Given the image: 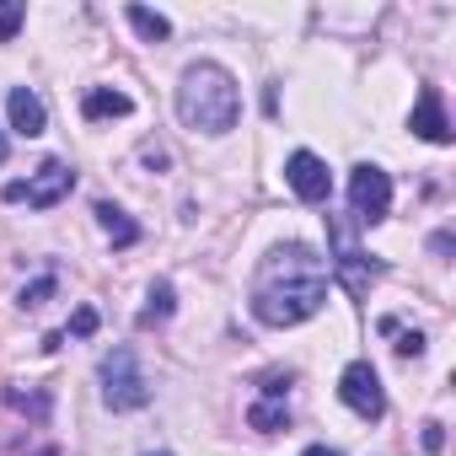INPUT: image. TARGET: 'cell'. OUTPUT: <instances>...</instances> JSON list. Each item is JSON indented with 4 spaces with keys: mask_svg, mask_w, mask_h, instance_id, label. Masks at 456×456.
I'll return each mask as SVG.
<instances>
[{
    "mask_svg": "<svg viewBox=\"0 0 456 456\" xmlns=\"http://www.w3.org/2000/svg\"><path fill=\"white\" fill-rule=\"evenodd\" d=\"M102 403L113 413H129V408H145L151 403V381L140 376V365H134L129 349H113L102 360Z\"/></svg>",
    "mask_w": 456,
    "mask_h": 456,
    "instance_id": "4",
    "label": "cell"
},
{
    "mask_svg": "<svg viewBox=\"0 0 456 456\" xmlns=\"http://www.w3.org/2000/svg\"><path fill=\"white\" fill-rule=\"evenodd\" d=\"M328 242H333V274L344 280V290L349 296H365L387 269H381V258H370L360 242H354V225H349V215H328Z\"/></svg>",
    "mask_w": 456,
    "mask_h": 456,
    "instance_id": "3",
    "label": "cell"
},
{
    "mask_svg": "<svg viewBox=\"0 0 456 456\" xmlns=\"http://www.w3.org/2000/svg\"><path fill=\"white\" fill-rule=\"evenodd\" d=\"M6 113H12V129H17V134H28V140H38V134L49 129V113H44V102H38V92H33V86H12Z\"/></svg>",
    "mask_w": 456,
    "mask_h": 456,
    "instance_id": "10",
    "label": "cell"
},
{
    "mask_svg": "<svg viewBox=\"0 0 456 456\" xmlns=\"http://www.w3.org/2000/svg\"><path fill=\"white\" fill-rule=\"evenodd\" d=\"M338 397H344L360 419H381V413H387V392H381V376L370 370V360L344 365V376H338Z\"/></svg>",
    "mask_w": 456,
    "mask_h": 456,
    "instance_id": "7",
    "label": "cell"
},
{
    "mask_svg": "<svg viewBox=\"0 0 456 456\" xmlns=\"http://www.w3.org/2000/svg\"><path fill=\"white\" fill-rule=\"evenodd\" d=\"M237 113H242L237 81L225 76L220 65H188V70H183L177 118H183L193 134H225V129H237Z\"/></svg>",
    "mask_w": 456,
    "mask_h": 456,
    "instance_id": "2",
    "label": "cell"
},
{
    "mask_svg": "<svg viewBox=\"0 0 456 456\" xmlns=\"http://www.w3.org/2000/svg\"><path fill=\"white\" fill-rule=\"evenodd\" d=\"M301 456H344V451H333V445H312V451H301Z\"/></svg>",
    "mask_w": 456,
    "mask_h": 456,
    "instance_id": "23",
    "label": "cell"
},
{
    "mask_svg": "<svg viewBox=\"0 0 456 456\" xmlns=\"http://www.w3.org/2000/svg\"><path fill=\"white\" fill-rule=\"evenodd\" d=\"M349 204H354V220L360 225H376V220H387L392 215V177L381 172V167H354L349 172Z\"/></svg>",
    "mask_w": 456,
    "mask_h": 456,
    "instance_id": "5",
    "label": "cell"
},
{
    "mask_svg": "<svg viewBox=\"0 0 456 456\" xmlns=\"http://www.w3.org/2000/svg\"><path fill=\"white\" fill-rule=\"evenodd\" d=\"M6 151H12V145H6V134H0V161H6Z\"/></svg>",
    "mask_w": 456,
    "mask_h": 456,
    "instance_id": "24",
    "label": "cell"
},
{
    "mask_svg": "<svg viewBox=\"0 0 456 456\" xmlns=\"http://www.w3.org/2000/svg\"><path fill=\"white\" fill-rule=\"evenodd\" d=\"M97 220H102V232L113 237V248H134V242H140V225H134L118 204H97Z\"/></svg>",
    "mask_w": 456,
    "mask_h": 456,
    "instance_id": "11",
    "label": "cell"
},
{
    "mask_svg": "<svg viewBox=\"0 0 456 456\" xmlns=\"http://www.w3.org/2000/svg\"><path fill=\"white\" fill-rule=\"evenodd\" d=\"M440 445H445V429L429 419V424H424V451H440Z\"/></svg>",
    "mask_w": 456,
    "mask_h": 456,
    "instance_id": "22",
    "label": "cell"
},
{
    "mask_svg": "<svg viewBox=\"0 0 456 456\" xmlns=\"http://www.w3.org/2000/svg\"><path fill=\"white\" fill-rule=\"evenodd\" d=\"M397 354H403V360H408V354H424V333H403V338H397Z\"/></svg>",
    "mask_w": 456,
    "mask_h": 456,
    "instance_id": "21",
    "label": "cell"
},
{
    "mask_svg": "<svg viewBox=\"0 0 456 456\" xmlns=\"http://www.w3.org/2000/svg\"><path fill=\"white\" fill-rule=\"evenodd\" d=\"M172 306H177V290H172L167 280H156V285H151V306L140 312V328H156V322H167V317H172Z\"/></svg>",
    "mask_w": 456,
    "mask_h": 456,
    "instance_id": "14",
    "label": "cell"
},
{
    "mask_svg": "<svg viewBox=\"0 0 456 456\" xmlns=\"http://www.w3.org/2000/svg\"><path fill=\"white\" fill-rule=\"evenodd\" d=\"M134 102L124 97V92H108V86H97V92H86V118H124Z\"/></svg>",
    "mask_w": 456,
    "mask_h": 456,
    "instance_id": "13",
    "label": "cell"
},
{
    "mask_svg": "<svg viewBox=\"0 0 456 456\" xmlns=\"http://www.w3.org/2000/svg\"><path fill=\"white\" fill-rule=\"evenodd\" d=\"M322 301H328V274H322L317 253L301 242L274 248L258 285H253V317L269 328H296V322L317 317Z\"/></svg>",
    "mask_w": 456,
    "mask_h": 456,
    "instance_id": "1",
    "label": "cell"
},
{
    "mask_svg": "<svg viewBox=\"0 0 456 456\" xmlns=\"http://www.w3.org/2000/svg\"><path fill=\"white\" fill-rule=\"evenodd\" d=\"M248 424H253L258 435H280V429L290 424V408H285V403H269V397H264V403H258V408L248 413Z\"/></svg>",
    "mask_w": 456,
    "mask_h": 456,
    "instance_id": "15",
    "label": "cell"
},
{
    "mask_svg": "<svg viewBox=\"0 0 456 456\" xmlns=\"http://www.w3.org/2000/svg\"><path fill=\"white\" fill-rule=\"evenodd\" d=\"M124 17L140 28V38H145V44H167V38H172V22H167L161 12H151V6H129Z\"/></svg>",
    "mask_w": 456,
    "mask_h": 456,
    "instance_id": "12",
    "label": "cell"
},
{
    "mask_svg": "<svg viewBox=\"0 0 456 456\" xmlns=\"http://www.w3.org/2000/svg\"><path fill=\"white\" fill-rule=\"evenodd\" d=\"M413 134L419 140H429V145H451L456 140V129H451V118H445V108H440V92L435 86H424L419 92V108H413Z\"/></svg>",
    "mask_w": 456,
    "mask_h": 456,
    "instance_id": "9",
    "label": "cell"
},
{
    "mask_svg": "<svg viewBox=\"0 0 456 456\" xmlns=\"http://www.w3.org/2000/svg\"><path fill=\"white\" fill-rule=\"evenodd\" d=\"M70 333H76V338H86V333H97V312H92V306H81V312L70 317Z\"/></svg>",
    "mask_w": 456,
    "mask_h": 456,
    "instance_id": "20",
    "label": "cell"
},
{
    "mask_svg": "<svg viewBox=\"0 0 456 456\" xmlns=\"http://www.w3.org/2000/svg\"><path fill=\"white\" fill-rule=\"evenodd\" d=\"M285 183H290V188H296V199H306V204H322V199H328V188H333L328 161H317L312 151H296V156L285 161Z\"/></svg>",
    "mask_w": 456,
    "mask_h": 456,
    "instance_id": "8",
    "label": "cell"
},
{
    "mask_svg": "<svg viewBox=\"0 0 456 456\" xmlns=\"http://www.w3.org/2000/svg\"><path fill=\"white\" fill-rule=\"evenodd\" d=\"M22 17H28V12L17 6V0H12V6H0V44H12V38H17V28H22Z\"/></svg>",
    "mask_w": 456,
    "mask_h": 456,
    "instance_id": "17",
    "label": "cell"
},
{
    "mask_svg": "<svg viewBox=\"0 0 456 456\" xmlns=\"http://www.w3.org/2000/svg\"><path fill=\"white\" fill-rule=\"evenodd\" d=\"M54 290H60V285H54V280H49V274H44V280H33V285H28V290H22V306H44V301H49V296H54Z\"/></svg>",
    "mask_w": 456,
    "mask_h": 456,
    "instance_id": "18",
    "label": "cell"
},
{
    "mask_svg": "<svg viewBox=\"0 0 456 456\" xmlns=\"http://www.w3.org/2000/svg\"><path fill=\"white\" fill-rule=\"evenodd\" d=\"M12 408H22V413L44 419V413H49V397H44V392H17V387H12Z\"/></svg>",
    "mask_w": 456,
    "mask_h": 456,
    "instance_id": "16",
    "label": "cell"
},
{
    "mask_svg": "<svg viewBox=\"0 0 456 456\" xmlns=\"http://www.w3.org/2000/svg\"><path fill=\"white\" fill-rule=\"evenodd\" d=\"M145 456H172V451H145Z\"/></svg>",
    "mask_w": 456,
    "mask_h": 456,
    "instance_id": "25",
    "label": "cell"
},
{
    "mask_svg": "<svg viewBox=\"0 0 456 456\" xmlns=\"http://www.w3.org/2000/svg\"><path fill=\"white\" fill-rule=\"evenodd\" d=\"M285 392H290V376H285V370H269V376H264V397H269V403H280Z\"/></svg>",
    "mask_w": 456,
    "mask_h": 456,
    "instance_id": "19",
    "label": "cell"
},
{
    "mask_svg": "<svg viewBox=\"0 0 456 456\" xmlns=\"http://www.w3.org/2000/svg\"><path fill=\"white\" fill-rule=\"evenodd\" d=\"M70 188H76V172H70L65 161H44L28 183H6V199H12V204H22V199H28L33 209H54Z\"/></svg>",
    "mask_w": 456,
    "mask_h": 456,
    "instance_id": "6",
    "label": "cell"
}]
</instances>
